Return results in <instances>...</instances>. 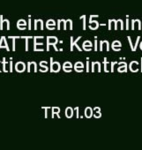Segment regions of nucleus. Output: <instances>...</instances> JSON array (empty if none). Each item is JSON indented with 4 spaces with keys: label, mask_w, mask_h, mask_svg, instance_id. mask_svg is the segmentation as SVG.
Segmentation results:
<instances>
[{
    "label": "nucleus",
    "mask_w": 142,
    "mask_h": 150,
    "mask_svg": "<svg viewBox=\"0 0 142 150\" xmlns=\"http://www.w3.org/2000/svg\"><path fill=\"white\" fill-rule=\"evenodd\" d=\"M141 71H142V57H141Z\"/></svg>",
    "instance_id": "nucleus-51"
},
{
    "label": "nucleus",
    "mask_w": 142,
    "mask_h": 150,
    "mask_svg": "<svg viewBox=\"0 0 142 150\" xmlns=\"http://www.w3.org/2000/svg\"><path fill=\"white\" fill-rule=\"evenodd\" d=\"M138 41H139V36H138V37H137L136 43H135V46H134V48H133V51H135V50H136V49H137V45H138Z\"/></svg>",
    "instance_id": "nucleus-37"
},
{
    "label": "nucleus",
    "mask_w": 142,
    "mask_h": 150,
    "mask_svg": "<svg viewBox=\"0 0 142 150\" xmlns=\"http://www.w3.org/2000/svg\"><path fill=\"white\" fill-rule=\"evenodd\" d=\"M110 63L107 61V58L105 57L104 58V71H106V72H108L109 71V68H110Z\"/></svg>",
    "instance_id": "nucleus-20"
},
{
    "label": "nucleus",
    "mask_w": 142,
    "mask_h": 150,
    "mask_svg": "<svg viewBox=\"0 0 142 150\" xmlns=\"http://www.w3.org/2000/svg\"><path fill=\"white\" fill-rule=\"evenodd\" d=\"M31 68L34 69L35 72L37 71V66H36V63L35 62H30V70H31Z\"/></svg>",
    "instance_id": "nucleus-25"
},
{
    "label": "nucleus",
    "mask_w": 142,
    "mask_h": 150,
    "mask_svg": "<svg viewBox=\"0 0 142 150\" xmlns=\"http://www.w3.org/2000/svg\"><path fill=\"white\" fill-rule=\"evenodd\" d=\"M2 64H3V65H4V68H3V71H4V72H7V71H8V70L6 69V65L8 64V62H7V61H6V58H5V57L3 58Z\"/></svg>",
    "instance_id": "nucleus-23"
},
{
    "label": "nucleus",
    "mask_w": 142,
    "mask_h": 150,
    "mask_svg": "<svg viewBox=\"0 0 142 150\" xmlns=\"http://www.w3.org/2000/svg\"><path fill=\"white\" fill-rule=\"evenodd\" d=\"M81 38V36H79L75 41H73V36H71V50H72V51H73V48H74V47H76L77 50H78L79 51H81V47L77 44V42H79V40H80Z\"/></svg>",
    "instance_id": "nucleus-3"
},
{
    "label": "nucleus",
    "mask_w": 142,
    "mask_h": 150,
    "mask_svg": "<svg viewBox=\"0 0 142 150\" xmlns=\"http://www.w3.org/2000/svg\"><path fill=\"white\" fill-rule=\"evenodd\" d=\"M42 110H45V117H48V112L50 110L49 107H42Z\"/></svg>",
    "instance_id": "nucleus-29"
},
{
    "label": "nucleus",
    "mask_w": 142,
    "mask_h": 150,
    "mask_svg": "<svg viewBox=\"0 0 142 150\" xmlns=\"http://www.w3.org/2000/svg\"><path fill=\"white\" fill-rule=\"evenodd\" d=\"M0 64H2V62H1V61H0ZM0 72H1V70H0Z\"/></svg>",
    "instance_id": "nucleus-54"
},
{
    "label": "nucleus",
    "mask_w": 142,
    "mask_h": 150,
    "mask_svg": "<svg viewBox=\"0 0 142 150\" xmlns=\"http://www.w3.org/2000/svg\"><path fill=\"white\" fill-rule=\"evenodd\" d=\"M20 38H21V36H8V39L13 40V51H15V40L20 39Z\"/></svg>",
    "instance_id": "nucleus-18"
},
{
    "label": "nucleus",
    "mask_w": 142,
    "mask_h": 150,
    "mask_svg": "<svg viewBox=\"0 0 142 150\" xmlns=\"http://www.w3.org/2000/svg\"><path fill=\"white\" fill-rule=\"evenodd\" d=\"M72 70H73V67H64V71L66 72H70Z\"/></svg>",
    "instance_id": "nucleus-35"
},
{
    "label": "nucleus",
    "mask_w": 142,
    "mask_h": 150,
    "mask_svg": "<svg viewBox=\"0 0 142 150\" xmlns=\"http://www.w3.org/2000/svg\"><path fill=\"white\" fill-rule=\"evenodd\" d=\"M82 46H89V47H92V42L90 41H85L82 44Z\"/></svg>",
    "instance_id": "nucleus-28"
},
{
    "label": "nucleus",
    "mask_w": 142,
    "mask_h": 150,
    "mask_svg": "<svg viewBox=\"0 0 142 150\" xmlns=\"http://www.w3.org/2000/svg\"><path fill=\"white\" fill-rule=\"evenodd\" d=\"M58 40L56 36H48L47 37V51L49 50V46L52 45L55 49L56 51H57V43Z\"/></svg>",
    "instance_id": "nucleus-1"
},
{
    "label": "nucleus",
    "mask_w": 142,
    "mask_h": 150,
    "mask_svg": "<svg viewBox=\"0 0 142 150\" xmlns=\"http://www.w3.org/2000/svg\"><path fill=\"white\" fill-rule=\"evenodd\" d=\"M51 110H52V117H54L55 114L57 115V114H59V112H60V108H58V107H53Z\"/></svg>",
    "instance_id": "nucleus-19"
},
{
    "label": "nucleus",
    "mask_w": 142,
    "mask_h": 150,
    "mask_svg": "<svg viewBox=\"0 0 142 150\" xmlns=\"http://www.w3.org/2000/svg\"><path fill=\"white\" fill-rule=\"evenodd\" d=\"M0 21H1V25H0V28H1V30L4 29V24L7 25V29L8 30L10 29V22H9L8 20H3V16L1 15V16H0Z\"/></svg>",
    "instance_id": "nucleus-10"
},
{
    "label": "nucleus",
    "mask_w": 142,
    "mask_h": 150,
    "mask_svg": "<svg viewBox=\"0 0 142 150\" xmlns=\"http://www.w3.org/2000/svg\"><path fill=\"white\" fill-rule=\"evenodd\" d=\"M83 66L84 65H83L82 62H77L74 65V67H80V68H83Z\"/></svg>",
    "instance_id": "nucleus-32"
},
{
    "label": "nucleus",
    "mask_w": 142,
    "mask_h": 150,
    "mask_svg": "<svg viewBox=\"0 0 142 150\" xmlns=\"http://www.w3.org/2000/svg\"><path fill=\"white\" fill-rule=\"evenodd\" d=\"M2 48H6L7 50V51H10V49H9V46H8V43L6 42V39L5 36H2L1 39H0V50Z\"/></svg>",
    "instance_id": "nucleus-5"
},
{
    "label": "nucleus",
    "mask_w": 142,
    "mask_h": 150,
    "mask_svg": "<svg viewBox=\"0 0 142 150\" xmlns=\"http://www.w3.org/2000/svg\"><path fill=\"white\" fill-rule=\"evenodd\" d=\"M28 18H29V21H28V22H29V23H28V29L30 30V29H31V20H30V15L28 16Z\"/></svg>",
    "instance_id": "nucleus-45"
},
{
    "label": "nucleus",
    "mask_w": 142,
    "mask_h": 150,
    "mask_svg": "<svg viewBox=\"0 0 142 150\" xmlns=\"http://www.w3.org/2000/svg\"><path fill=\"white\" fill-rule=\"evenodd\" d=\"M130 69H131V71H133V72L138 71V63L137 61H132V62H131V64H130Z\"/></svg>",
    "instance_id": "nucleus-9"
},
{
    "label": "nucleus",
    "mask_w": 142,
    "mask_h": 150,
    "mask_svg": "<svg viewBox=\"0 0 142 150\" xmlns=\"http://www.w3.org/2000/svg\"><path fill=\"white\" fill-rule=\"evenodd\" d=\"M26 69V64L24 62H17L16 64H15V70L18 71V72H23Z\"/></svg>",
    "instance_id": "nucleus-4"
},
{
    "label": "nucleus",
    "mask_w": 142,
    "mask_h": 150,
    "mask_svg": "<svg viewBox=\"0 0 142 150\" xmlns=\"http://www.w3.org/2000/svg\"><path fill=\"white\" fill-rule=\"evenodd\" d=\"M114 46H122V44L119 41H114L112 42V47H114Z\"/></svg>",
    "instance_id": "nucleus-31"
},
{
    "label": "nucleus",
    "mask_w": 142,
    "mask_h": 150,
    "mask_svg": "<svg viewBox=\"0 0 142 150\" xmlns=\"http://www.w3.org/2000/svg\"><path fill=\"white\" fill-rule=\"evenodd\" d=\"M99 27V24L97 21H91L90 22V25H89V28L92 29V30H96Z\"/></svg>",
    "instance_id": "nucleus-17"
},
{
    "label": "nucleus",
    "mask_w": 142,
    "mask_h": 150,
    "mask_svg": "<svg viewBox=\"0 0 142 150\" xmlns=\"http://www.w3.org/2000/svg\"><path fill=\"white\" fill-rule=\"evenodd\" d=\"M17 27H18V28H19L20 30H24V29H26V26H21V25H17Z\"/></svg>",
    "instance_id": "nucleus-42"
},
{
    "label": "nucleus",
    "mask_w": 142,
    "mask_h": 150,
    "mask_svg": "<svg viewBox=\"0 0 142 150\" xmlns=\"http://www.w3.org/2000/svg\"><path fill=\"white\" fill-rule=\"evenodd\" d=\"M95 50L96 51L97 50V40L95 38Z\"/></svg>",
    "instance_id": "nucleus-46"
},
{
    "label": "nucleus",
    "mask_w": 142,
    "mask_h": 150,
    "mask_svg": "<svg viewBox=\"0 0 142 150\" xmlns=\"http://www.w3.org/2000/svg\"><path fill=\"white\" fill-rule=\"evenodd\" d=\"M60 64L59 62H53V58L50 57V71L52 72H58L60 71Z\"/></svg>",
    "instance_id": "nucleus-2"
},
{
    "label": "nucleus",
    "mask_w": 142,
    "mask_h": 150,
    "mask_svg": "<svg viewBox=\"0 0 142 150\" xmlns=\"http://www.w3.org/2000/svg\"><path fill=\"white\" fill-rule=\"evenodd\" d=\"M43 40V36H34V42H41Z\"/></svg>",
    "instance_id": "nucleus-26"
},
{
    "label": "nucleus",
    "mask_w": 142,
    "mask_h": 150,
    "mask_svg": "<svg viewBox=\"0 0 142 150\" xmlns=\"http://www.w3.org/2000/svg\"><path fill=\"white\" fill-rule=\"evenodd\" d=\"M115 26H116V21H114V20H110L109 30H111V29L115 28Z\"/></svg>",
    "instance_id": "nucleus-22"
},
{
    "label": "nucleus",
    "mask_w": 142,
    "mask_h": 150,
    "mask_svg": "<svg viewBox=\"0 0 142 150\" xmlns=\"http://www.w3.org/2000/svg\"><path fill=\"white\" fill-rule=\"evenodd\" d=\"M139 48L141 49V50H142V46H139Z\"/></svg>",
    "instance_id": "nucleus-53"
},
{
    "label": "nucleus",
    "mask_w": 142,
    "mask_h": 150,
    "mask_svg": "<svg viewBox=\"0 0 142 150\" xmlns=\"http://www.w3.org/2000/svg\"><path fill=\"white\" fill-rule=\"evenodd\" d=\"M138 29V30H140L141 29V24H140V21L139 20H132L131 21V29L134 30V29Z\"/></svg>",
    "instance_id": "nucleus-6"
},
{
    "label": "nucleus",
    "mask_w": 142,
    "mask_h": 150,
    "mask_svg": "<svg viewBox=\"0 0 142 150\" xmlns=\"http://www.w3.org/2000/svg\"><path fill=\"white\" fill-rule=\"evenodd\" d=\"M121 47H122V46H114V47H112V49H113L114 50H116V51H119V50H121Z\"/></svg>",
    "instance_id": "nucleus-38"
},
{
    "label": "nucleus",
    "mask_w": 142,
    "mask_h": 150,
    "mask_svg": "<svg viewBox=\"0 0 142 150\" xmlns=\"http://www.w3.org/2000/svg\"><path fill=\"white\" fill-rule=\"evenodd\" d=\"M117 62H111V63H110V65H111L110 70H111V71H112V72L114 71V64H117Z\"/></svg>",
    "instance_id": "nucleus-41"
},
{
    "label": "nucleus",
    "mask_w": 142,
    "mask_h": 150,
    "mask_svg": "<svg viewBox=\"0 0 142 150\" xmlns=\"http://www.w3.org/2000/svg\"><path fill=\"white\" fill-rule=\"evenodd\" d=\"M118 64H119V66H121V65H125L126 63H125V62H120V63H118Z\"/></svg>",
    "instance_id": "nucleus-49"
},
{
    "label": "nucleus",
    "mask_w": 142,
    "mask_h": 150,
    "mask_svg": "<svg viewBox=\"0 0 142 150\" xmlns=\"http://www.w3.org/2000/svg\"><path fill=\"white\" fill-rule=\"evenodd\" d=\"M17 25H21V26H26L27 25V22L25 20H20L17 23Z\"/></svg>",
    "instance_id": "nucleus-27"
},
{
    "label": "nucleus",
    "mask_w": 142,
    "mask_h": 150,
    "mask_svg": "<svg viewBox=\"0 0 142 150\" xmlns=\"http://www.w3.org/2000/svg\"><path fill=\"white\" fill-rule=\"evenodd\" d=\"M139 46H142V42H141L139 43Z\"/></svg>",
    "instance_id": "nucleus-52"
},
{
    "label": "nucleus",
    "mask_w": 142,
    "mask_h": 150,
    "mask_svg": "<svg viewBox=\"0 0 142 150\" xmlns=\"http://www.w3.org/2000/svg\"><path fill=\"white\" fill-rule=\"evenodd\" d=\"M48 64V62L47 61H42L41 63H40V66L42 67V69H41V71H42V72H46L47 71H48V66H46V64Z\"/></svg>",
    "instance_id": "nucleus-14"
},
{
    "label": "nucleus",
    "mask_w": 142,
    "mask_h": 150,
    "mask_svg": "<svg viewBox=\"0 0 142 150\" xmlns=\"http://www.w3.org/2000/svg\"><path fill=\"white\" fill-rule=\"evenodd\" d=\"M81 19H83L84 20V24H83V29L86 30V16H82Z\"/></svg>",
    "instance_id": "nucleus-39"
},
{
    "label": "nucleus",
    "mask_w": 142,
    "mask_h": 150,
    "mask_svg": "<svg viewBox=\"0 0 142 150\" xmlns=\"http://www.w3.org/2000/svg\"><path fill=\"white\" fill-rule=\"evenodd\" d=\"M126 70H127V64L125 65H121L117 68V71L119 72H126Z\"/></svg>",
    "instance_id": "nucleus-21"
},
{
    "label": "nucleus",
    "mask_w": 142,
    "mask_h": 150,
    "mask_svg": "<svg viewBox=\"0 0 142 150\" xmlns=\"http://www.w3.org/2000/svg\"><path fill=\"white\" fill-rule=\"evenodd\" d=\"M82 48H83V50H86V51H90V50H92V47H89V46H82Z\"/></svg>",
    "instance_id": "nucleus-33"
},
{
    "label": "nucleus",
    "mask_w": 142,
    "mask_h": 150,
    "mask_svg": "<svg viewBox=\"0 0 142 150\" xmlns=\"http://www.w3.org/2000/svg\"><path fill=\"white\" fill-rule=\"evenodd\" d=\"M74 68H75V71H78V72H82L83 71L82 68H80V67H74Z\"/></svg>",
    "instance_id": "nucleus-43"
},
{
    "label": "nucleus",
    "mask_w": 142,
    "mask_h": 150,
    "mask_svg": "<svg viewBox=\"0 0 142 150\" xmlns=\"http://www.w3.org/2000/svg\"><path fill=\"white\" fill-rule=\"evenodd\" d=\"M21 38L26 39V51H28V40L32 38V36H21Z\"/></svg>",
    "instance_id": "nucleus-24"
},
{
    "label": "nucleus",
    "mask_w": 142,
    "mask_h": 150,
    "mask_svg": "<svg viewBox=\"0 0 142 150\" xmlns=\"http://www.w3.org/2000/svg\"><path fill=\"white\" fill-rule=\"evenodd\" d=\"M100 43H101V45H100V50H101V51H102V50H107V51H109V50H110V45H109V42H108L107 40L102 41Z\"/></svg>",
    "instance_id": "nucleus-7"
},
{
    "label": "nucleus",
    "mask_w": 142,
    "mask_h": 150,
    "mask_svg": "<svg viewBox=\"0 0 142 150\" xmlns=\"http://www.w3.org/2000/svg\"><path fill=\"white\" fill-rule=\"evenodd\" d=\"M13 58L11 57V60H10V64H9V66H10V69H9V71L12 72L13 71Z\"/></svg>",
    "instance_id": "nucleus-36"
},
{
    "label": "nucleus",
    "mask_w": 142,
    "mask_h": 150,
    "mask_svg": "<svg viewBox=\"0 0 142 150\" xmlns=\"http://www.w3.org/2000/svg\"><path fill=\"white\" fill-rule=\"evenodd\" d=\"M75 110H76V111H77V117H79V108H78V107H76V108H75Z\"/></svg>",
    "instance_id": "nucleus-50"
},
{
    "label": "nucleus",
    "mask_w": 142,
    "mask_h": 150,
    "mask_svg": "<svg viewBox=\"0 0 142 150\" xmlns=\"http://www.w3.org/2000/svg\"><path fill=\"white\" fill-rule=\"evenodd\" d=\"M65 116L68 118H71L73 116V109L72 107H67L65 109Z\"/></svg>",
    "instance_id": "nucleus-11"
},
{
    "label": "nucleus",
    "mask_w": 142,
    "mask_h": 150,
    "mask_svg": "<svg viewBox=\"0 0 142 150\" xmlns=\"http://www.w3.org/2000/svg\"><path fill=\"white\" fill-rule=\"evenodd\" d=\"M124 28V26H123V21L122 20H118L116 21V26H115V29L116 30H118V29H121L123 30Z\"/></svg>",
    "instance_id": "nucleus-16"
},
{
    "label": "nucleus",
    "mask_w": 142,
    "mask_h": 150,
    "mask_svg": "<svg viewBox=\"0 0 142 150\" xmlns=\"http://www.w3.org/2000/svg\"><path fill=\"white\" fill-rule=\"evenodd\" d=\"M64 29V30H66V29L73 30V21H71V20H67V21H65Z\"/></svg>",
    "instance_id": "nucleus-12"
},
{
    "label": "nucleus",
    "mask_w": 142,
    "mask_h": 150,
    "mask_svg": "<svg viewBox=\"0 0 142 150\" xmlns=\"http://www.w3.org/2000/svg\"><path fill=\"white\" fill-rule=\"evenodd\" d=\"M128 40H129V42H130V46H131V50L133 51V44H132V42H131V37H130V36H128Z\"/></svg>",
    "instance_id": "nucleus-40"
},
{
    "label": "nucleus",
    "mask_w": 142,
    "mask_h": 150,
    "mask_svg": "<svg viewBox=\"0 0 142 150\" xmlns=\"http://www.w3.org/2000/svg\"><path fill=\"white\" fill-rule=\"evenodd\" d=\"M92 71H101V64L100 62H93L92 63Z\"/></svg>",
    "instance_id": "nucleus-8"
},
{
    "label": "nucleus",
    "mask_w": 142,
    "mask_h": 150,
    "mask_svg": "<svg viewBox=\"0 0 142 150\" xmlns=\"http://www.w3.org/2000/svg\"><path fill=\"white\" fill-rule=\"evenodd\" d=\"M89 71V61L88 59V62H87V71Z\"/></svg>",
    "instance_id": "nucleus-47"
},
{
    "label": "nucleus",
    "mask_w": 142,
    "mask_h": 150,
    "mask_svg": "<svg viewBox=\"0 0 142 150\" xmlns=\"http://www.w3.org/2000/svg\"><path fill=\"white\" fill-rule=\"evenodd\" d=\"M94 116H95V117H96V118H99V117H102L101 111H99V112H95Z\"/></svg>",
    "instance_id": "nucleus-34"
},
{
    "label": "nucleus",
    "mask_w": 142,
    "mask_h": 150,
    "mask_svg": "<svg viewBox=\"0 0 142 150\" xmlns=\"http://www.w3.org/2000/svg\"><path fill=\"white\" fill-rule=\"evenodd\" d=\"M126 29H127V30L129 29V23H128V17H127V20H126Z\"/></svg>",
    "instance_id": "nucleus-48"
},
{
    "label": "nucleus",
    "mask_w": 142,
    "mask_h": 150,
    "mask_svg": "<svg viewBox=\"0 0 142 150\" xmlns=\"http://www.w3.org/2000/svg\"><path fill=\"white\" fill-rule=\"evenodd\" d=\"M55 21L53 20H49L46 23V27L49 30H54L55 29Z\"/></svg>",
    "instance_id": "nucleus-13"
},
{
    "label": "nucleus",
    "mask_w": 142,
    "mask_h": 150,
    "mask_svg": "<svg viewBox=\"0 0 142 150\" xmlns=\"http://www.w3.org/2000/svg\"><path fill=\"white\" fill-rule=\"evenodd\" d=\"M93 111H95V112H99V111H101V109H100L99 107H96V108L93 109Z\"/></svg>",
    "instance_id": "nucleus-44"
},
{
    "label": "nucleus",
    "mask_w": 142,
    "mask_h": 150,
    "mask_svg": "<svg viewBox=\"0 0 142 150\" xmlns=\"http://www.w3.org/2000/svg\"><path fill=\"white\" fill-rule=\"evenodd\" d=\"M64 67H73V64H72V63L71 62H65L64 64V65H63V68Z\"/></svg>",
    "instance_id": "nucleus-30"
},
{
    "label": "nucleus",
    "mask_w": 142,
    "mask_h": 150,
    "mask_svg": "<svg viewBox=\"0 0 142 150\" xmlns=\"http://www.w3.org/2000/svg\"><path fill=\"white\" fill-rule=\"evenodd\" d=\"M92 115H93V109L91 107L86 108V110H85V116H86V117L90 118L92 117Z\"/></svg>",
    "instance_id": "nucleus-15"
}]
</instances>
